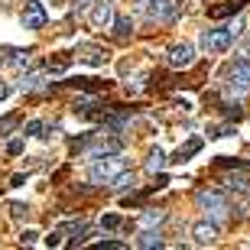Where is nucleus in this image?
Segmentation results:
<instances>
[{
	"label": "nucleus",
	"instance_id": "nucleus-4",
	"mask_svg": "<svg viewBox=\"0 0 250 250\" xmlns=\"http://www.w3.org/2000/svg\"><path fill=\"white\" fill-rule=\"evenodd\" d=\"M228 94H244L250 91V59H234V65L228 68Z\"/></svg>",
	"mask_w": 250,
	"mask_h": 250
},
{
	"label": "nucleus",
	"instance_id": "nucleus-24",
	"mask_svg": "<svg viewBox=\"0 0 250 250\" xmlns=\"http://www.w3.org/2000/svg\"><path fill=\"white\" fill-rule=\"evenodd\" d=\"M20 127V117H3V121H0V137H7L10 130H17Z\"/></svg>",
	"mask_w": 250,
	"mask_h": 250
},
{
	"label": "nucleus",
	"instance_id": "nucleus-18",
	"mask_svg": "<svg viewBox=\"0 0 250 250\" xmlns=\"http://www.w3.org/2000/svg\"><path fill=\"white\" fill-rule=\"evenodd\" d=\"M166 166V153H163V149H149V156H146V169L149 172H159V169Z\"/></svg>",
	"mask_w": 250,
	"mask_h": 250
},
{
	"label": "nucleus",
	"instance_id": "nucleus-12",
	"mask_svg": "<svg viewBox=\"0 0 250 250\" xmlns=\"http://www.w3.org/2000/svg\"><path fill=\"white\" fill-rule=\"evenodd\" d=\"M137 186V179H133V172H127V169H121L117 176L107 182V188H114V192H127V188Z\"/></svg>",
	"mask_w": 250,
	"mask_h": 250
},
{
	"label": "nucleus",
	"instance_id": "nucleus-28",
	"mask_svg": "<svg viewBox=\"0 0 250 250\" xmlns=\"http://www.w3.org/2000/svg\"><path fill=\"white\" fill-rule=\"evenodd\" d=\"M10 214H13V218H23V214H29V208H26V205H20V202H13V205H10Z\"/></svg>",
	"mask_w": 250,
	"mask_h": 250
},
{
	"label": "nucleus",
	"instance_id": "nucleus-8",
	"mask_svg": "<svg viewBox=\"0 0 250 250\" xmlns=\"http://www.w3.org/2000/svg\"><path fill=\"white\" fill-rule=\"evenodd\" d=\"M192 241L198 244V247H211V244L218 241V221H211V218L195 221L192 224Z\"/></svg>",
	"mask_w": 250,
	"mask_h": 250
},
{
	"label": "nucleus",
	"instance_id": "nucleus-5",
	"mask_svg": "<svg viewBox=\"0 0 250 250\" xmlns=\"http://www.w3.org/2000/svg\"><path fill=\"white\" fill-rule=\"evenodd\" d=\"M234 42L231 29L228 26H218V29H205L202 33V49L205 52H211V56H221V52H228Z\"/></svg>",
	"mask_w": 250,
	"mask_h": 250
},
{
	"label": "nucleus",
	"instance_id": "nucleus-11",
	"mask_svg": "<svg viewBox=\"0 0 250 250\" xmlns=\"http://www.w3.org/2000/svg\"><path fill=\"white\" fill-rule=\"evenodd\" d=\"M244 3H247V0H228L224 7H211L208 13H211L214 20H221V17H237V13L244 10Z\"/></svg>",
	"mask_w": 250,
	"mask_h": 250
},
{
	"label": "nucleus",
	"instance_id": "nucleus-27",
	"mask_svg": "<svg viewBox=\"0 0 250 250\" xmlns=\"http://www.w3.org/2000/svg\"><path fill=\"white\" fill-rule=\"evenodd\" d=\"M36 241H39V231H33V228L20 234V244H36Z\"/></svg>",
	"mask_w": 250,
	"mask_h": 250
},
{
	"label": "nucleus",
	"instance_id": "nucleus-9",
	"mask_svg": "<svg viewBox=\"0 0 250 250\" xmlns=\"http://www.w3.org/2000/svg\"><path fill=\"white\" fill-rule=\"evenodd\" d=\"M75 56H78V62L91 65V68H101V65L107 62V59H111L104 46H91V42H82V46L75 49Z\"/></svg>",
	"mask_w": 250,
	"mask_h": 250
},
{
	"label": "nucleus",
	"instance_id": "nucleus-29",
	"mask_svg": "<svg viewBox=\"0 0 250 250\" xmlns=\"http://www.w3.org/2000/svg\"><path fill=\"white\" fill-rule=\"evenodd\" d=\"M7 153H10V156H20V153H23V140H10Z\"/></svg>",
	"mask_w": 250,
	"mask_h": 250
},
{
	"label": "nucleus",
	"instance_id": "nucleus-14",
	"mask_svg": "<svg viewBox=\"0 0 250 250\" xmlns=\"http://www.w3.org/2000/svg\"><path fill=\"white\" fill-rule=\"evenodd\" d=\"M111 26H114V36H117V39H130V36H133V20L124 17V13L111 20Z\"/></svg>",
	"mask_w": 250,
	"mask_h": 250
},
{
	"label": "nucleus",
	"instance_id": "nucleus-19",
	"mask_svg": "<svg viewBox=\"0 0 250 250\" xmlns=\"http://www.w3.org/2000/svg\"><path fill=\"white\" fill-rule=\"evenodd\" d=\"M140 247H163V234H159V231H153V228H149V231H143V234H140Z\"/></svg>",
	"mask_w": 250,
	"mask_h": 250
},
{
	"label": "nucleus",
	"instance_id": "nucleus-21",
	"mask_svg": "<svg viewBox=\"0 0 250 250\" xmlns=\"http://www.w3.org/2000/svg\"><path fill=\"white\" fill-rule=\"evenodd\" d=\"M33 62V52H10V65L13 68H26Z\"/></svg>",
	"mask_w": 250,
	"mask_h": 250
},
{
	"label": "nucleus",
	"instance_id": "nucleus-17",
	"mask_svg": "<svg viewBox=\"0 0 250 250\" xmlns=\"http://www.w3.org/2000/svg\"><path fill=\"white\" fill-rule=\"evenodd\" d=\"M198 149H202V137H192V140L186 143V146H179V156H176V163H186V159H188V156H195Z\"/></svg>",
	"mask_w": 250,
	"mask_h": 250
},
{
	"label": "nucleus",
	"instance_id": "nucleus-26",
	"mask_svg": "<svg viewBox=\"0 0 250 250\" xmlns=\"http://www.w3.org/2000/svg\"><path fill=\"white\" fill-rule=\"evenodd\" d=\"M84 228H88L84 221H68V224L62 228V234H84Z\"/></svg>",
	"mask_w": 250,
	"mask_h": 250
},
{
	"label": "nucleus",
	"instance_id": "nucleus-22",
	"mask_svg": "<svg viewBox=\"0 0 250 250\" xmlns=\"http://www.w3.org/2000/svg\"><path fill=\"white\" fill-rule=\"evenodd\" d=\"M42 130H46V124H42V121H29L26 127H23V137H46Z\"/></svg>",
	"mask_w": 250,
	"mask_h": 250
},
{
	"label": "nucleus",
	"instance_id": "nucleus-16",
	"mask_svg": "<svg viewBox=\"0 0 250 250\" xmlns=\"http://www.w3.org/2000/svg\"><path fill=\"white\" fill-rule=\"evenodd\" d=\"M163 221H166V211H143V214H140V228H143V231L159 228Z\"/></svg>",
	"mask_w": 250,
	"mask_h": 250
},
{
	"label": "nucleus",
	"instance_id": "nucleus-33",
	"mask_svg": "<svg viewBox=\"0 0 250 250\" xmlns=\"http://www.w3.org/2000/svg\"><path fill=\"white\" fill-rule=\"evenodd\" d=\"M7 56H10V49H3V52H0V68H3V65H7V62H10V59H7Z\"/></svg>",
	"mask_w": 250,
	"mask_h": 250
},
{
	"label": "nucleus",
	"instance_id": "nucleus-3",
	"mask_svg": "<svg viewBox=\"0 0 250 250\" xmlns=\"http://www.w3.org/2000/svg\"><path fill=\"white\" fill-rule=\"evenodd\" d=\"M146 17L153 23H176L179 13H182V3L179 0H146Z\"/></svg>",
	"mask_w": 250,
	"mask_h": 250
},
{
	"label": "nucleus",
	"instance_id": "nucleus-23",
	"mask_svg": "<svg viewBox=\"0 0 250 250\" xmlns=\"http://www.w3.org/2000/svg\"><path fill=\"white\" fill-rule=\"evenodd\" d=\"M121 224H124L121 214H104V218H101V228H107V231H117Z\"/></svg>",
	"mask_w": 250,
	"mask_h": 250
},
{
	"label": "nucleus",
	"instance_id": "nucleus-1",
	"mask_svg": "<svg viewBox=\"0 0 250 250\" xmlns=\"http://www.w3.org/2000/svg\"><path fill=\"white\" fill-rule=\"evenodd\" d=\"M124 169V159L117 153H107V156H94L91 159V169H88V179L91 186H107L117 172Z\"/></svg>",
	"mask_w": 250,
	"mask_h": 250
},
{
	"label": "nucleus",
	"instance_id": "nucleus-13",
	"mask_svg": "<svg viewBox=\"0 0 250 250\" xmlns=\"http://www.w3.org/2000/svg\"><path fill=\"white\" fill-rule=\"evenodd\" d=\"M17 88H20L23 94H26V91H39V88H46V75H39V72H33V75H23Z\"/></svg>",
	"mask_w": 250,
	"mask_h": 250
},
{
	"label": "nucleus",
	"instance_id": "nucleus-7",
	"mask_svg": "<svg viewBox=\"0 0 250 250\" xmlns=\"http://www.w3.org/2000/svg\"><path fill=\"white\" fill-rule=\"evenodd\" d=\"M192 62H195V46L192 42H176V46H169V52H166L169 68H188Z\"/></svg>",
	"mask_w": 250,
	"mask_h": 250
},
{
	"label": "nucleus",
	"instance_id": "nucleus-20",
	"mask_svg": "<svg viewBox=\"0 0 250 250\" xmlns=\"http://www.w3.org/2000/svg\"><path fill=\"white\" fill-rule=\"evenodd\" d=\"M228 188H231V192H237V195H247L250 192V182L244 176H228Z\"/></svg>",
	"mask_w": 250,
	"mask_h": 250
},
{
	"label": "nucleus",
	"instance_id": "nucleus-2",
	"mask_svg": "<svg viewBox=\"0 0 250 250\" xmlns=\"http://www.w3.org/2000/svg\"><path fill=\"white\" fill-rule=\"evenodd\" d=\"M198 205L205 208V214H208L211 221H221V218H228V211H231L224 192H218V188H202V192H198Z\"/></svg>",
	"mask_w": 250,
	"mask_h": 250
},
{
	"label": "nucleus",
	"instance_id": "nucleus-30",
	"mask_svg": "<svg viewBox=\"0 0 250 250\" xmlns=\"http://www.w3.org/2000/svg\"><path fill=\"white\" fill-rule=\"evenodd\" d=\"M46 244H49V247H62V231H52L46 237Z\"/></svg>",
	"mask_w": 250,
	"mask_h": 250
},
{
	"label": "nucleus",
	"instance_id": "nucleus-31",
	"mask_svg": "<svg viewBox=\"0 0 250 250\" xmlns=\"http://www.w3.org/2000/svg\"><path fill=\"white\" fill-rule=\"evenodd\" d=\"M7 98H10V84L0 82V101H7Z\"/></svg>",
	"mask_w": 250,
	"mask_h": 250
},
{
	"label": "nucleus",
	"instance_id": "nucleus-6",
	"mask_svg": "<svg viewBox=\"0 0 250 250\" xmlns=\"http://www.w3.org/2000/svg\"><path fill=\"white\" fill-rule=\"evenodd\" d=\"M46 7H42V0H26V7H23V13H20V23L26 29H42L46 26Z\"/></svg>",
	"mask_w": 250,
	"mask_h": 250
},
{
	"label": "nucleus",
	"instance_id": "nucleus-10",
	"mask_svg": "<svg viewBox=\"0 0 250 250\" xmlns=\"http://www.w3.org/2000/svg\"><path fill=\"white\" fill-rule=\"evenodd\" d=\"M88 20H91V26H94V29L111 26V20H114V10H111V3H94V10L88 13Z\"/></svg>",
	"mask_w": 250,
	"mask_h": 250
},
{
	"label": "nucleus",
	"instance_id": "nucleus-15",
	"mask_svg": "<svg viewBox=\"0 0 250 250\" xmlns=\"http://www.w3.org/2000/svg\"><path fill=\"white\" fill-rule=\"evenodd\" d=\"M121 140H101V143H98V146H91V153H88V156H107V153H121Z\"/></svg>",
	"mask_w": 250,
	"mask_h": 250
},
{
	"label": "nucleus",
	"instance_id": "nucleus-32",
	"mask_svg": "<svg viewBox=\"0 0 250 250\" xmlns=\"http://www.w3.org/2000/svg\"><path fill=\"white\" fill-rule=\"evenodd\" d=\"M91 3H94V0H75V10H88Z\"/></svg>",
	"mask_w": 250,
	"mask_h": 250
},
{
	"label": "nucleus",
	"instance_id": "nucleus-25",
	"mask_svg": "<svg viewBox=\"0 0 250 250\" xmlns=\"http://www.w3.org/2000/svg\"><path fill=\"white\" fill-rule=\"evenodd\" d=\"M65 65H68V56H65V52H59V59H49V68H52V72H65Z\"/></svg>",
	"mask_w": 250,
	"mask_h": 250
}]
</instances>
